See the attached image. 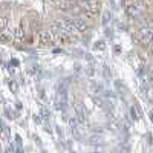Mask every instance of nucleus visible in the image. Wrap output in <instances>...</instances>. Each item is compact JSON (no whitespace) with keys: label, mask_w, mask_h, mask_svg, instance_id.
<instances>
[{"label":"nucleus","mask_w":153,"mask_h":153,"mask_svg":"<svg viewBox=\"0 0 153 153\" xmlns=\"http://www.w3.org/2000/svg\"><path fill=\"white\" fill-rule=\"evenodd\" d=\"M11 40V37H8L5 32H0V42H3V43H8Z\"/></svg>","instance_id":"20e7f679"},{"label":"nucleus","mask_w":153,"mask_h":153,"mask_svg":"<svg viewBox=\"0 0 153 153\" xmlns=\"http://www.w3.org/2000/svg\"><path fill=\"white\" fill-rule=\"evenodd\" d=\"M152 37H153V31H150L147 28H143L141 31H139V38H141L144 43H149L152 40Z\"/></svg>","instance_id":"f03ea898"},{"label":"nucleus","mask_w":153,"mask_h":153,"mask_svg":"<svg viewBox=\"0 0 153 153\" xmlns=\"http://www.w3.org/2000/svg\"><path fill=\"white\" fill-rule=\"evenodd\" d=\"M40 43L42 45H45V46H48V45H52V38H51V35H49V32H46V31H42L40 32Z\"/></svg>","instance_id":"7ed1b4c3"},{"label":"nucleus","mask_w":153,"mask_h":153,"mask_svg":"<svg viewBox=\"0 0 153 153\" xmlns=\"http://www.w3.org/2000/svg\"><path fill=\"white\" fill-rule=\"evenodd\" d=\"M81 6H83V9L84 11H87L89 14H97V12L100 11V8H98V5L97 3H94V2H89V0H86V2H83L81 3Z\"/></svg>","instance_id":"f257e3e1"}]
</instances>
